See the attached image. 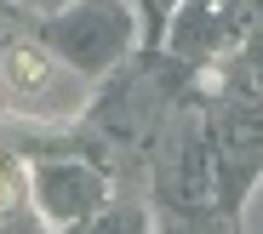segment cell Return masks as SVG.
<instances>
[{
	"mask_svg": "<svg viewBox=\"0 0 263 234\" xmlns=\"http://www.w3.org/2000/svg\"><path fill=\"white\" fill-rule=\"evenodd\" d=\"M6 80H12V91H46L52 86V63H46V52H34V46H17V52L6 57Z\"/></svg>",
	"mask_w": 263,
	"mask_h": 234,
	"instance_id": "cell-1",
	"label": "cell"
},
{
	"mask_svg": "<svg viewBox=\"0 0 263 234\" xmlns=\"http://www.w3.org/2000/svg\"><path fill=\"white\" fill-rule=\"evenodd\" d=\"M12 194H17V189H12V177H0V206H12Z\"/></svg>",
	"mask_w": 263,
	"mask_h": 234,
	"instance_id": "cell-2",
	"label": "cell"
}]
</instances>
